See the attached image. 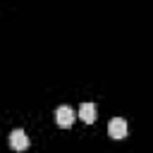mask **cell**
Returning a JSON list of instances; mask_svg holds the SVG:
<instances>
[{
	"label": "cell",
	"mask_w": 153,
	"mask_h": 153,
	"mask_svg": "<svg viewBox=\"0 0 153 153\" xmlns=\"http://www.w3.org/2000/svg\"><path fill=\"white\" fill-rule=\"evenodd\" d=\"M74 110L69 108V105H60V108H55V122H57V127H62V129H69L72 124H74Z\"/></svg>",
	"instance_id": "cell-1"
},
{
	"label": "cell",
	"mask_w": 153,
	"mask_h": 153,
	"mask_svg": "<svg viewBox=\"0 0 153 153\" xmlns=\"http://www.w3.org/2000/svg\"><path fill=\"white\" fill-rule=\"evenodd\" d=\"M108 134H110L112 139H124V136H127V122H124L122 117H112V120L108 122Z\"/></svg>",
	"instance_id": "cell-2"
},
{
	"label": "cell",
	"mask_w": 153,
	"mask_h": 153,
	"mask_svg": "<svg viewBox=\"0 0 153 153\" xmlns=\"http://www.w3.org/2000/svg\"><path fill=\"white\" fill-rule=\"evenodd\" d=\"M10 146H12L17 153L26 151V148H29V136H26V131H22V129H14V131L10 134Z\"/></svg>",
	"instance_id": "cell-3"
},
{
	"label": "cell",
	"mask_w": 153,
	"mask_h": 153,
	"mask_svg": "<svg viewBox=\"0 0 153 153\" xmlns=\"http://www.w3.org/2000/svg\"><path fill=\"white\" fill-rule=\"evenodd\" d=\"M79 117H81L86 124L96 122V103H81V105H79Z\"/></svg>",
	"instance_id": "cell-4"
}]
</instances>
